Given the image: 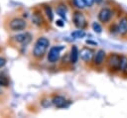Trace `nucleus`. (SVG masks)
I'll list each match as a JSON object with an SVG mask.
<instances>
[{
    "label": "nucleus",
    "instance_id": "obj_1",
    "mask_svg": "<svg viewBox=\"0 0 127 118\" xmlns=\"http://www.w3.org/2000/svg\"><path fill=\"white\" fill-rule=\"evenodd\" d=\"M5 27L9 32H21L27 28V21L22 17L15 16L6 22Z\"/></svg>",
    "mask_w": 127,
    "mask_h": 118
},
{
    "label": "nucleus",
    "instance_id": "obj_2",
    "mask_svg": "<svg viewBox=\"0 0 127 118\" xmlns=\"http://www.w3.org/2000/svg\"><path fill=\"white\" fill-rule=\"evenodd\" d=\"M50 46V41L46 37H40L36 41L33 48V56L36 59H42L46 54L48 48Z\"/></svg>",
    "mask_w": 127,
    "mask_h": 118
},
{
    "label": "nucleus",
    "instance_id": "obj_3",
    "mask_svg": "<svg viewBox=\"0 0 127 118\" xmlns=\"http://www.w3.org/2000/svg\"><path fill=\"white\" fill-rule=\"evenodd\" d=\"M64 49V46H54L50 49L49 53H48V56H47V59H48V61L49 62H56L59 60L60 57H61V52Z\"/></svg>",
    "mask_w": 127,
    "mask_h": 118
},
{
    "label": "nucleus",
    "instance_id": "obj_4",
    "mask_svg": "<svg viewBox=\"0 0 127 118\" xmlns=\"http://www.w3.org/2000/svg\"><path fill=\"white\" fill-rule=\"evenodd\" d=\"M120 61H121V56H119L117 54H111L108 58L107 63H108V66H109L110 69L119 70Z\"/></svg>",
    "mask_w": 127,
    "mask_h": 118
},
{
    "label": "nucleus",
    "instance_id": "obj_5",
    "mask_svg": "<svg viewBox=\"0 0 127 118\" xmlns=\"http://www.w3.org/2000/svg\"><path fill=\"white\" fill-rule=\"evenodd\" d=\"M72 21H73V24L75 25V27H77L78 29H82L86 26V20H85V17L83 16V14L81 12H74L73 16H72Z\"/></svg>",
    "mask_w": 127,
    "mask_h": 118
},
{
    "label": "nucleus",
    "instance_id": "obj_6",
    "mask_svg": "<svg viewBox=\"0 0 127 118\" xmlns=\"http://www.w3.org/2000/svg\"><path fill=\"white\" fill-rule=\"evenodd\" d=\"M112 11L109 8H102L98 13V20L102 23H107L112 17Z\"/></svg>",
    "mask_w": 127,
    "mask_h": 118
},
{
    "label": "nucleus",
    "instance_id": "obj_7",
    "mask_svg": "<svg viewBox=\"0 0 127 118\" xmlns=\"http://www.w3.org/2000/svg\"><path fill=\"white\" fill-rule=\"evenodd\" d=\"M12 40L15 43H20V44H28L31 40V35L29 33H23V34H18L14 37H12Z\"/></svg>",
    "mask_w": 127,
    "mask_h": 118
},
{
    "label": "nucleus",
    "instance_id": "obj_8",
    "mask_svg": "<svg viewBox=\"0 0 127 118\" xmlns=\"http://www.w3.org/2000/svg\"><path fill=\"white\" fill-rule=\"evenodd\" d=\"M52 103H53L56 107H58V108H64V107H67V105H68L69 102H67V100H66L64 96L57 95V96H55V97L53 98Z\"/></svg>",
    "mask_w": 127,
    "mask_h": 118
},
{
    "label": "nucleus",
    "instance_id": "obj_9",
    "mask_svg": "<svg viewBox=\"0 0 127 118\" xmlns=\"http://www.w3.org/2000/svg\"><path fill=\"white\" fill-rule=\"evenodd\" d=\"M80 58H81V59L83 60V61H90L91 60V59H92V57H93V52L90 50V49H88V48H83L81 51H80Z\"/></svg>",
    "mask_w": 127,
    "mask_h": 118
},
{
    "label": "nucleus",
    "instance_id": "obj_10",
    "mask_svg": "<svg viewBox=\"0 0 127 118\" xmlns=\"http://www.w3.org/2000/svg\"><path fill=\"white\" fill-rule=\"evenodd\" d=\"M118 33L121 35H125L127 33V17H123L119 20L117 24Z\"/></svg>",
    "mask_w": 127,
    "mask_h": 118
},
{
    "label": "nucleus",
    "instance_id": "obj_11",
    "mask_svg": "<svg viewBox=\"0 0 127 118\" xmlns=\"http://www.w3.org/2000/svg\"><path fill=\"white\" fill-rule=\"evenodd\" d=\"M79 57V52L76 46H72L70 49V53H69V61L71 63H75L78 59Z\"/></svg>",
    "mask_w": 127,
    "mask_h": 118
},
{
    "label": "nucleus",
    "instance_id": "obj_12",
    "mask_svg": "<svg viewBox=\"0 0 127 118\" xmlns=\"http://www.w3.org/2000/svg\"><path fill=\"white\" fill-rule=\"evenodd\" d=\"M104 59H105V52L103 50L97 51V53L95 54V57H94V64H96V65L101 64L104 61Z\"/></svg>",
    "mask_w": 127,
    "mask_h": 118
},
{
    "label": "nucleus",
    "instance_id": "obj_13",
    "mask_svg": "<svg viewBox=\"0 0 127 118\" xmlns=\"http://www.w3.org/2000/svg\"><path fill=\"white\" fill-rule=\"evenodd\" d=\"M85 32L83 30H75L71 33V37L73 39H80V38H83L85 37Z\"/></svg>",
    "mask_w": 127,
    "mask_h": 118
},
{
    "label": "nucleus",
    "instance_id": "obj_14",
    "mask_svg": "<svg viewBox=\"0 0 127 118\" xmlns=\"http://www.w3.org/2000/svg\"><path fill=\"white\" fill-rule=\"evenodd\" d=\"M44 10H45L46 16L48 17L49 21H53V19H54V14H53L52 8H51L49 5H45V6H44Z\"/></svg>",
    "mask_w": 127,
    "mask_h": 118
},
{
    "label": "nucleus",
    "instance_id": "obj_15",
    "mask_svg": "<svg viewBox=\"0 0 127 118\" xmlns=\"http://www.w3.org/2000/svg\"><path fill=\"white\" fill-rule=\"evenodd\" d=\"M65 12H66V10H65V8H64L63 5L58 6V8H57V14H58L60 17H62L64 20H66V17H65Z\"/></svg>",
    "mask_w": 127,
    "mask_h": 118
},
{
    "label": "nucleus",
    "instance_id": "obj_16",
    "mask_svg": "<svg viewBox=\"0 0 127 118\" xmlns=\"http://www.w3.org/2000/svg\"><path fill=\"white\" fill-rule=\"evenodd\" d=\"M127 69V58L124 56H121V61H120V65H119V70L121 71H125Z\"/></svg>",
    "mask_w": 127,
    "mask_h": 118
},
{
    "label": "nucleus",
    "instance_id": "obj_17",
    "mask_svg": "<svg viewBox=\"0 0 127 118\" xmlns=\"http://www.w3.org/2000/svg\"><path fill=\"white\" fill-rule=\"evenodd\" d=\"M32 20H33V23L36 24V25H38V26H40L42 24V22H43V18H42V16L39 13H35L33 15Z\"/></svg>",
    "mask_w": 127,
    "mask_h": 118
},
{
    "label": "nucleus",
    "instance_id": "obj_18",
    "mask_svg": "<svg viewBox=\"0 0 127 118\" xmlns=\"http://www.w3.org/2000/svg\"><path fill=\"white\" fill-rule=\"evenodd\" d=\"M72 3L77 9H80V10L86 7V5L84 3V0H72Z\"/></svg>",
    "mask_w": 127,
    "mask_h": 118
},
{
    "label": "nucleus",
    "instance_id": "obj_19",
    "mask_svg": "<svg viewBox=\"0 0 127 118\" xmlns=\"http://www.w3.org/2000/svg\"><path fill=\"white\" fill-rule=\"evenodd\" d=\"M92 30H93L95 33H97V34H100V33L102 32L101 26H100L98 23H96V22H93V23H92Z\"/></svg>",
    "mask_w": 127,
    "mask_h": 118
},
{
    "label": "nucleus",
    "instance_id": "obj_20",
    "mask_svg": "<svg viewBox=\"0 0 127 118\" xmlns=\"http://www.w3.org/2000/svg\"><path fill=\"white\" fill-rule=\"evenodd\" d=\"M0 85H3V86L8 85V80H7L6 77H1L0 76Z\"/></svg>",
    "mask_w": 127,
    "mask_h": 118
},
{
    "label": "nucleus",
    "instance_id": "obj_21",
    "mask_svg": "<svg viewBox=\"0 0 127 118\" xmlns=\"http://www.w3.org/2000/svg\"><path fill=\"white\" fill-rule=\"evenodd\" d=\"M42 105H43L44 107H49V106H51V102H50L49 100L45 99V100L42 101Z\"/></svg>",
    "mask_w": 127,
    "mask_h": 118
},
{
    "label": "nucleus",
    "instance_id": "obj_22",
    "mask_svg": "<svg viewBox=\"0 0 127 118\" xmlns=\"http://www.w3.org/2000/svg\"><path fill=\"white\" fill-rule=\"evenodd\" d=\"M84 3H85V5L87 7H91L93 5V3H94V0H84Z\"/></svg>",
    "mask_w": 127,
    "mask_h": 118
},
{
    "label": "nucleus",
    "instance_id": "obj_23",
    "mask_svg": "<svg viewBox=\"0 0 127 118\" xmlns=\"http://www.w3.org/2000/svg\"><path fill=\"white\" fill-rule=\"evenodd\" d=\"M5 64H6V59L0 57V68H1V67H3Z\"/></svg>",
    "mask_w": 127,
    "mask_h": 118
},
{
    "label": "nucleus",
    "instance_id": "obj_24",
    "mask_svg": "<svg viewBox=\"0 0 127 118\" xmlns=\"http://www.w3.org/2000/svg\"><path fill=\"white\" fill-rule=\"evenodd\" d=\"M86 44L87 45H91V46H97V43L94 42V41H91V40H87L86 41Z\"/></svg>",
    "mask_w": 127,
    "mask_h": 118
},
{
    "label": "nucleus",
    "instance_id": "obj_25",
    "mask_svg": "<svg viewBox=\"0 0 127 118\" xmlns=\"http://www.w3.org/2000/svg\"><path fill=\"white\" fill-rule=\"evenodd\" d=\"M56 25L59 26V27H63V26L64 25V22H63L62 20H58V21L56 22Z\"/></svg>",
    "mask_w": 127,
    "mask_h": 118
},
{
    "label": "nucleus",
    "instance_id": "obj_26",
    "mask_svg": "<svg viewBox=\"0 0 127 118\" xmlns=\"http://www.w3.org/2000/svg\"><path fill=\"white\" fill-rule=\"evenodd\" d=\"M102 1H103V0H94V2H95V3H97V4H99V3H101Z\"/></svg>",
    "mask_w": 127,
    "mask_h": 118
}]
</instances>
